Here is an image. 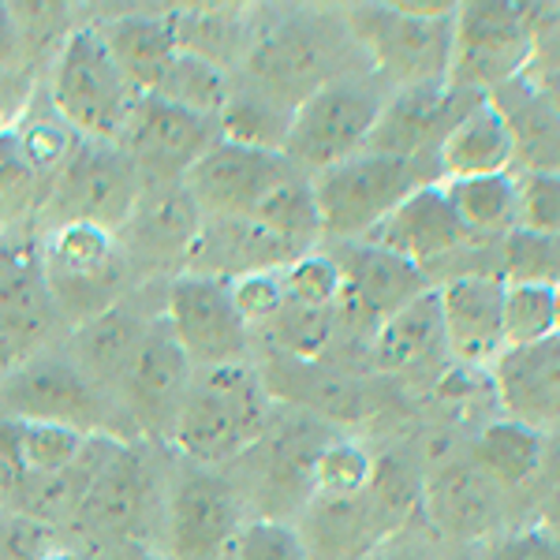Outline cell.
Segmentation results:
<instances>
[{
	"instance_id": "d6a6232c",
	"label": "cell",
	"mask_w": 560,
	"mask_h": 560,
	"mask_svg": "<svg viewBox=\"0 0 560 560\" xmlns=\"http://www.w3.org/2000/svg\"><path fill=\"white\" fill-rule=\"evenodd\" d=\"M493 102L509 116L516 135V161H527V173H560V116L541 102L530 75L497 90Z\"/></svg>"
},
{
	"instance_id": "7a4b0ae2",
	"label": "cell",
	"mask_w": 560,
	"mask_h": 560,
	"mask_svg": "<svg viewBox=\"0 0 560 560\" xmlns=\"http://www.w3.org/2000/svg\"><path fill=\"white\" fill-rule=\"evenodd\" d=\"M345 23L359 57L388 90L448 83L456 49L453 4H355Z\"/></svg>"
},
{
	"instance_id": "8d00e7d4",
	"label": "cell",
	"mask_w": 560,
	"mask_h": 560,
	"mask_svg": "<svg viewBox=\"0 0 560 560\" xmlns=\"http://www.w3.org/2000/svg\"><path fill=\"white\" fill-rule=\"evenodd\" d=\"M250 221H258L261 229L273 232L280 243H288V247L300 250V255L318 250V243L325 240L311 176H292L288 184H280L277 191L250 213Z\"/></svg>"
},
{
	"instance_id": "11a10c76",
	"label": "cell",
	"mask_w": 560,
	"mask_h": 560,
	"mask_svg": "<svg viewBox=\"0 0 560 560\" xmlns=\"http://www.w3.org/2000/svg\"><path fill=\"white\" fill-rule=\"evenodd\" d=\"M530 83L541 94V102H546L553 113L560 116V65H541L530 71Z\"/></svg>"
},
{
	"instance_id": "277c9868",
	"label": "cell",
	"mask_w": 560,
	"mask_h": 560,
	"mask_svg": "<svg viewBox=\"0 0 560 560\" xmlns=\"http://www.w3.org/2000/svg\"><path fill=\"white\" fill-rule=\"evenodd\" d=\"M538 4L509 0H475L456 8V49L448 68V86L478 97H493L516 79L530 75L538 42L553 15Z\"/></svg>"
},
{
	"instance_id": "f907efd6",
	"label": "cell",
	"mask_w": 560,
	"mask_h": 560,
	"mask_svg": "<svg viewBox=\"0 0 560 560\" xmlns=\"http://www.w3.org/2000/svg\"><path fill=\"white\" fill-rule=\"evenodd\" d=\"M232 300H236V311L243 314V322L250 329L266 325L273 314L284 306V277L280 269H266V273H250V277H240L232 280Z\"/></svg>"
},
{
	"instance_id": "db71d44e",
	"label": "cell",
	"mask_w": 560,
	"mask_h": 560,
	"mask_svg": "<svg viewBox=\"0 0 560 560\" xmlns=\"http://www.w3.org/2000/svg\"><path fill=\"white\" fill-rule=\"evenodd\" d=\"M23 34H20V23L12 15V4H0V79L8 75L23 57Z\"/></svg>"
},
{
	"instance_id": "816d5d0a",
	"label": "cell",
	"mask_w": 560,
	"mask_h": 560,
	"mask_svg": "<svg viewBox=\"0 0 560 560\" xmlns=\"http://www.w3.org/2000/svg\"><path fill=\"white\" fill-rule=\"evenodd\" d=\"M482 560H560V538L549 530H512L490 541V553Z\"/></svg>"
},
{
	"instance_id": "7c38bea8",
	"label": "cell",
	"mask_w": 560,
	"mask_h": 560,
	"mask_svg": "<svg viewBox=\"0 0 560 560\" xmlns=\"http://www.w3.org/2000/svg\"><path fill=\"white\" fill-rule=\"evenodd\" d=\"M217 142H221L217 120L187 113V108L165 102L158 94H142L135 97L116 147L131 158L142 184L161 187V184H184L187 173H191Z\"/></svg>"
},
{
	"instance_id": "7bdbcfd3",
	"label": "cell",
	"mask_w": 560,
	"mask_h": 560,
	"mask_svg": "<svg viewBox=\"0 0 560 560\" xmlns=\"http://www.w3.org/2000/svg\"><path fill=\"white\" fill-rule=\"evenodd\" d=\"M90 433L57 427V422H15V445H20L23 475H52L75 464Z\"/></svg>"
},
{
	"instance_id": "8fae6325",
	"label": "cell",
	"mask_w": 560,
	"mask_h": 560,
	"mask_svg": "<svg viewBox=\"0 0 560 560\" xmlns=\"http://www.w3.org/2000/svg\"><path fill=\"white\" fill-rule=\"evenodd\" d=\"M42 243L26 229L0 232V370L34 359L57 325Z\"/></svg>"
},
{
	"instance_id": "7402d4cb",
	"label": "cell",
	"mask_w": 560,
	"mask_h": 560,
	"mask_svg": "<svg viewBox=\"0 0 560 560\" xmlns=\"http://www.w3.org/2000/svg\"><path fill=\"white\" fill-rule=\"evenodd\" d=\"M370 243H382L385 250L408 258L411 266H419L430 277V269H438L441 261L456 258L464 247H471V236L459 224V217L453 210L445 195L441 179L415 187V191L385 217L382 229L370 236Z\"/></svg>"
},
{
	"instance_id": "680465c9",
	"label": "cell",
	"mask_w": 560,
	"mask_h": 560,
	"mask_svg": "<svg viewBox=\"0 0 560 560\" xmlns=\"http://www.w3.org/2000/svg\"><path fill=\"white\" fill-rule=\"evenodd\" d=\"M448 560H471V557H448Z\"/></svg>"
},
{
	"instance_id": "83f0119b",
	"label": "cell",
	"mask_w": 560,
	"mask_h": 560,
	"mask_svg": "<svg viewBox=\"0 0 560 560\" xmlns=\"http://www.w3.org/2000/svg\"><path fill=\"white\" fill-rule=\"evenodd\" d=\"M147 329H150L147 318H139L131 306L116 303V306H108L105 314L83 322L71 332L68 359L83 370V377L97 393L120 388L135 351H139L142 337H147Z\"/></svg>"
},
{
	"instance_id": "484cf974",
	"label": "cell",
	"mask_w": 560,
	"mask_h": 560,
	"mask_svg": "<svg viewBox=\"0 0 560 560\" xmlns=\"http://www.w3.org/2000/svg\"><path fill=\"white\" fill-rule=\"evenodd\" d=\"M295 258H303L300 250L280 243L250 217H206L184 273L240 280L266 269H288Z\"/></svg>"
},
{
	"instance_id": "603a6c76",
	"label": "cell",
	"mask_w": 560,
	"mask_h": 560,
	"mask_svg": "<svg viewBox=\"0 0 560 560\" xmlns=\"http://www.w3.org/2000/svg\"><path fill=\"white\" fill-rule=\"evenodd\" d=\"M504 284L497 273H459L438 288L445 345L467 366L497 363L504 345Z\"/></svg>"
},
{
	"instance_id": "44dd1931",
	"label": "cell",
	"mask_w": 560,
	"mask_h": 560,
	"mask_svg": "<svg viewBox=\"0 0 560 560\" xmlns=\"http://www.w3.org/2000/svg\"><path fill=\"white\" fill-rule=\"evenodd\" d=\"M422 516L438 538L493 541L504 527V490L475 467L471 453L427 471Z\"/></svg>"
},
{
	"instance_id": "5b68a950",
	"label": "cell",
	"mask_w": 560,
	"mask_h": 560,
	"mask_svg": "<svg viewBox=\"0 0 560 560\" xmlns=\"http://www.w3.org/2000/svg\"><path fill=\"white\" fill-rule=\"evenodd\" d=\"M388 90L374 71H348V75L325 83L318 94L292 113V131H288V161L303 176H318L325 168H337L366 150L374 135Z\"/></svg>"
},
{
	"instance_id": "f35d334b",
	"label": "cell",
	"mask_w": 560,
	"mask_h": 560,
	"mask_svg": "<svg viewBox=\"0 0 560 560\" xmlns=\"http://www.w3.org/2000/svg\"><path fill=\"white\" fill-rule=\"evenodd\" d=\"M266 337L269 351L277 359H292V363H318L337 337V311H322V306H303L284 300V306L258 325Z\"/></svg>"
},
{
	"instance_id": "5bb4252c",
	"label": "cell",
	"mask_w": 560,
	"mask_h": 560,
	"mask_svg": "<svg viewBox=\"0 0 560 560\" xmlns=\"http://www.w3.org/2000/svg\"><path fill=\"white\" fill-rule=\"evenodd\" d=\"M165 318L195 370L243 363L250 348V325L232 300V280L179 273L168 284Z\"/></svg>"
},
{
	"instance_id": "836d02e7",
	"label": "cell",
	"mask_w": 560,
	"mask_h": 560,
	"mask_svg": "<svg viewBox=\"0 0 560 560\" xmlns=\"http://www.w3.org/2000/svg\"><path fill=\"white\" fill-rule=\"evenodd\" d=\"M422 497H427V471L411 456L385 453L374 459V475H370L366 486V509L382 541L427 520L422 516Z\"/></svg>"
},
{
	"instance_id": "ac0fdd59",
	"label": "cell",
	"mask_w": 560,
	"mask_h": 560,
	"mask_svg": "<svg viewBox=\"0 0 560 560\" xmlns=\"http://www.w3.org/2000/svg\"><path fill=\"white\" fill-rule=\"evenodd\" d=\"M191 377H195L191 359L179 348L165 314H158L120 382V396L128 404L135 427L142 433H153V438H173V427L179 419V408H184L187 388H191Z\"/></svg>"
},
{
	"instance_id": "ffe728a7",
	"label": "cell",
	"mask_w": 560,
	"mask_h": 560,
	"mask_svg": "<svg viewBox=\"0 0 560 560\" xmlns=\"http://www.w3.org/2000/svg\"><path fill=\"white\" fill-rule=\"evenodd\" d=\"M153 493H158V482H153L147 448L124 441L120 453L108 459V467L90 486L71 523L79 535L97 546L139 541L153 516Z\"/></svg>"
},
{
	"instance_id": "b9f144b4",
	"label": "cell",
	"mask_w": 560,
	"mask_h": 560,
	"mask_svg": "<svg viewBox=\"0 0 560 560\" xmlns=\"http://www.w3.org/2000/svg\"><path fill=\"white\" fill-rule=\"evenodd\" d=\"M497 277L504 284H541L560 288V240L535 236L527 229H516L501 240V269Z\"/></svg>"
},
{
	"instance_id": "1f68e13d",
	"label": "cell",
	"mask_w": 560,
	"mask_h": 560,
	"mask_svg": "<svg viewBox=\"0 0 560 560\" xmlns=\"http://www.w3.org/2000/svg\"><path fill=\"white\" fill-rule=\"evenodd\" d=\"M471 459L493 486L512 493L538 475L546 459V433L523 427L516 419H493L475 433Z\"/></svg>"
},
{
	"instance_id": "6f0895ef",
	"label": "cell",
	"mask_w": 560,
	"mask_h": 560,
	"mask_svg": "<svg viewBox=\"0 0 560 560\" xmlns=\"http://www.w3.org/2000/svg\"><path fill=\"white\" fill-rule=\"evenodd\" d=\"M557 325H560V288H557Z\"/></svg>"
},
{
	"instance_id": "74e56055",
	"label": "cell",
	"mask_w": 560,
	"mask_h": 560,
	"mask_svg": "<svg viewBox=\"0 0 560 560\" xmlns=\"http://www.w3.org/2000/svg\"><path fill=\"white\" fill-rule=\"evenodd\" d=\"M176 42L179 52H191L210 65L224 68L247 57V20L229 8H191V12H176Z\"/></svg>"
},
{
	"instance_id": "f1b7e54d",
	"label": "cell",
	"mask_w": 560,
	"mask_h": 560,
	"mask_svg": "<svg viewBox=\"0 0 560 560\" xmlns=\"http://www.w3.org/2000/svg\"><path fill=\"white\" fill-rule=\"evenodd\" d=\"M105 45L120 68L124 83L135 97L153 94L161 79L168 75L173 60L179 57L176 42V12L173 15H120L102 26Z\"/></svg>"
},
{
	"instance_id": "4dcf8cb0",
	"label": "cell",
	"mask_w": 560,
	"mask_h": 560,
	"mask_svg": "<svg viewBox=\"0 0 560 560\" xmlns=\"http://www.w3.org/2000/svg\"><path fill=\"white\" fill-rule=\"evenodd\" d=\"M374 363L385 374H415L427 363L448 351L445 345V322H441V300L438 288H430L427 295H419L408 311H400L396 318H388L382 329L374 332Z\"/></svg>"
},
{
	"instance_id": "8992f818",
	"label": "cell",
	"mask_w": 560,
	"mask_h": 560,
	"mask_svg": "<svg viewBox=\"0 0 560 560\" xmlns=\"http://www.w3.org/2000/svg\"><path fill=\"white\" fill-rule=\"evenodd\" d=\"M318 198L325 240L355 243L370 240L385 224V217L408 198L415 187L430 184L422 161H400L385 153H355L337 168L311 176Z\"/></svg>"
},
{
	"instance_id": "9a60e30c",
	"label": "cell",
	"mask_w": 560,
	"mask_h": 560,
	"mask_svg": "<svg viewBox=\"0 0 560 560\" xmlns=\"http://www.w3.org/2000/svg\"><path fill=\"white\" fill-rule=\"evenodd\" d=\"M243 527L240 486L217 467L187 464L168 497V557L224 560Z\"/></svg>"
},
{
	"instance_id": "4fadbf2b",
	"label": "cell",
	"mask_w": 560,
	"mask_h": 560,
	"mask_svg": "<svg viewBox=\"0 0 560 560\" xmlns=\"http://www.w3.org/2000/svg\"><path fill=\"white\" fill-rule=\"evenodd\" d=\"M0 419L105 433V400L68 355L38 351L0 377Z\"/></svg>"
},
{
	"instance_id": "d6986e66",
	"label": "cell",
	"mask_w": 560,
	"mask_h": 560,
	"mask_svg": "<svg viewBox=\"0 0 560 560\" xmlns=\"http://www.w3.org/2000/svg\"><path fill=\"white\" fill-rule=\"evenodd\" d=\"M292 176H303L288 153H266L217 142L187 173L184 187L191 191L202 217H250Z\"/></svg>"
},
{
	"instance_id": "cb8c5ba5",
	"label": "cell",
	"mask_w": 560,
	"mask_h": 560,
	"mask_svg": "<svg viewBox=\"0 0 560 560\" xmlns=\"http://www.w3.org/2000/svg\"><path fill=\"white\" fill-rule=\"evenodd\" d=\"M202 221L206 217L184 184L147 187L131 221L116 232V243H120L124 258L147 261V266H168L173 258L187 266Z\"/></svg>"
},
{
	"instance_id": "4316f807",
	"label": "cell",
	"mask_w": 560,
	"mask_h": 560,
	"mask_svg": "<svg viewBox=\"0 0 560 560\" xmlns=\"http://www.w3.org/2000/svg\"><path fill=\"white\" fill-rule=\"evenodd\" d=\"M516 165V135L493 97H482L438 150L441 179L509 176Z\"/></svg>"
},
{
	"instance_id": "9f6ffc18",
	"label": "cell",
	"mask_w": 560,
	"mask_h": 560,
	"mask_svg": "<svg viewBox=\"0 0 560 560\" xmlns=\"http://www.w3.org/2000/svg\"><path fill=\"white\" fill-rule=\"evenodd\" d=\"M45 560H86V557H79L75 549H65V546H57V549H52V553L45 557Z\"/></svg>"
},
{
	"instance_id": "681fc988",
	"label": "cell",
	"mask_w": 560,
	"mask_h": 560,
	"mask_svg": "<svg viewBox=\"0 0 560 560\" xmlns=\"http://www.w3.org/2000/svg\"><path fill=\"white\" fill-rule=\"evenodd\" d=\"M57 546V527L0 509V560H45Z\"/></svg>"
},
{
	"instance_id": "f5cc1de1",
	"label": "cell",
	"mask_w": 560,
	"mask_h": 560,
	"mask_svg": "<svg viewBox=\"0 0 560 560\" xmlns=\"http://www.w3.org/2000/svg\"><path fill=\"white\" fill-rule=\"evenodd\" d=\"M363 560H445L441 557L438 535L427 527V523H415V527L400 530V535L385 538L374 553H366Z\"/></svg>"
},
{
	"instance_id": "52a82bcc",
	"label": "cell",
	"mask_w": 560,
	"mask_h": 560,
	"mask_svg": "<svg viewBox=\"0 0 560 560\" xmlns=\"http://www.w3.org/2000/svg\"><path fill=\"white\" fill-rule=\"evenodd\" d=\"M135 105L131 86L124 83L102 26H79L60 42L52 65V108L83 139L120 142Z\"/></svg>"
},
{
	"instance_id": "e0dca14e",
	"label": "cell",
	"mask_w": 560,
	"mask_h": 560,
	"mask_svg": "<svg viewBox=\"0 0 560 560\" xmlns=\"http://www.w3.org/2000/svg\"><path fill=\"white\" fill-rule=\"evenodd\" d=\"M482 102L478 94L456 90L448 83H427L393 90L382 108L374 135H370L366 150L385 153V158L400 161H433L438 165L441 142L453 135V128L464 120L471 108Z\"/></svg>"
},
{
	"instance_id": "30bf717a",
	"label": "cell",
	"mask_w": 560,
	"mask_h": 560,
	"mask_svg": "<svg viewBox=\"0 0 560 560\" xmlns=\"http://www.w3.org/2000/svg\"><path fill=\"white\" fill-rule=\"evenodd\" d=\"M332 433L311 415H273L261 438L236 464H247V486L258 504H266L269 520H284L288 512H303L314 497V467Z\"/></svg>"
},
{
	"instance_id": "f6af8a7d",
	"label": "cell",
	"mask_w": 560,
	"mask_h": 560,
	"mask_svg": "<svg viewBox=\"0 0 560 560\" xmlns=\"http://www.w3.org/2000/svg\"><path fill=\"white\" fill-rule=\"evenodd\" d=\"M284 277V295L292 303L303 306H322V311H337L340 292H345V277L329 250H311V255L295 258L288 269H280Z\"/></svg>"
},
{
	"instance_id": "3957f363",
	"label": "cell",
	"mask_w": 560,
	"mask_h": 560,
	"mask_svg": "<svg viewBox=\"0 0 560 560\" xmlns=\"http://www.w3.org/2000/svg\"><path fill=\"white\" fill-rule=\"evenodd\" d=\"M266 377L247 363L195 370L173 427V445L198 467L236 464L269 427Z\"/></svg>"
},
{
	"instance_id": "2e32d148",
	"label": "cell",
	"mask_w": 560,
	"mask_h": 560,
	"mask_svg": "<svg viewBox=\"0 0 560 560\" xmlns=\"http://www.w3.org/2000/svg\"><path fill=\"white\" fill-rule=\"evenodd\" d=\"M332 258H337L340 277H345L337 322L355 318L359 325H370L374 332L433 288L430 277L419 266H411L408 258L385 250L382 243H370V240L340 243L332 250Z\"/></svg>"
},
{
	"instance_id": "ee69618b",
	"label": "cell",
	"mask_w": 560,
	"mask_h": 560,
	"mask_svg": "<svg viewBox=\"0 0 560 560\" xmlns=\"http://www.w3.org/2000/svg\"><path fill=\"white\" fill-rule=\"evenodd\" d=\"M374 475V456L359 441L332 438L314 467V497H359Z\"/></svg>"
},
{
	"instance_id": "e575fe53",
	"label": "cell",
	"mask_w": 560,
	"mask_h": 560,
	"mask_svg": "<svg viewBox=\"0 0 560 560\" xmlns=\"http://www.w3.org/2000/svg\"><path fill=\"white\" fill-rule=\"evenodd\" d=\"M459 224L471 240H504L520 229V184L516 176L441 179Z\"/></svg>"
},
{
	"instance_id": "d590c367",
	"label": "cell",
	"mask_w": 560,
	"mask_h": 560,
	"mask_svg": "<svg viewBox=\"0 0 560 560\" xmlns=\"http://www.w3.org/2000/svg\"><path fill=\"white\" fill-rule=\"evenodd\" d=\"M288 131H292V113L250 86H232L229 105L217 116V135H221V142H232V147L284 153Z\"/></svg>"
},
{
	"instance_id": "ab89813d",
	"label": "cell",
	"mask_w": 560,
	"mask_h": 560,
	"mask_svg": "<svg viewBox=\"0 0 560 560\" xmlns=\"http://www.w3.org/2000/svg\"><path fill=\"white\" fill-rule=\"evenodd\" d=\"M153 94L187 108V113H195V116L217 120L221 108L229 105V97H232V79H229V71L210 65V60L179 52L173 60V68H168V75L161 79V86L153 90Z\"/></svg>"
},
{
	"instance_id": "6da1fadb",
	"label": "cell",
	"mask_w": 560,
	"mask_h": 560,
	"mask_svg": "<svg viewBox=\"0 0 560 560\" xmlns=\"http://www.w3.org/2000/svg\"><path fill=\"white\" fill-rule=\"evenodd\" d=\"M355 49L345 15L329 12H292L269 23L243 57V79L261 97L295 113L306 97L318 94L325 83L348 75V60Z\"/></svg>"
},
{
	"instance_id": "c3c4849f",
	"label": "cell",
	"mask_w": 560,
	"mask_h": 560,
	"mask_svg": "<svg viewBox=\"0 0 560 560\" xmlns=\"http://www.w3.org/2000/svg\"><path fill=\"white\" fill-rule=\"evenodd\" d=\"M20 147H23V158H26V165H31V173L52 179L65 168V161L71 158V150H75L79 142L65 120L60 124L34 120L31 128L20 131Z\"/></svg>"
},
{
	"instance_id": "bcb514c9",
	"label": "cell",
	"mask_w": 560,
	"mask_h": 560,
	"mask_svg": "<svg viewBox=\"0 0 560 560\" xmlns=\"http://www.w3.org/2000/svg\"><path fill=\"white\" fill-rule=\"evenodd\" d=\"M232 560H311V549L292 520L258 516L240 527Z\"/></svg>"
},
{
	"instance_id": "9c48e42d",
	"label": "cell",
	"mask_w": 560,
	"mask_h": 560,
	"mask_svg": "<svg viewBox=\"0 0 560 560\" xmlns=\"http://www.w3.org/2000/svg\"><path fill=\"white\" fill-rule=\"evenodd\" d=\"M42 258L57 314L75 329L116 306V295L128 277V258L113 232L94 229V224L49 229L42 243Z\"/></svg>"
},
{
	"instance_id": "60d3db41",
	"label": "cell",
	"mask_w": 560,
	"mask_h": 560,
	"mask_svg": "<svg viewBox=\"0 0 560 560\" xmlns=\"http://www.w3.org/2000/svg\"><path fill=\"white\" fill-rule=\"evenodd\" d=\"M557 288L509 284L504 292V345L527 348L557 337Z\"/></svg>"
},
{
	"instance_id": "d4e9b609",
	"label": "cell",
	"mask_w": 560,
	"mask_h": 560,
	"mask_svg": "<svg viewBox=\"0 0 560 560\" xmlns=\"http://www.w3.org/2000/svg\"><path fill=\"white\" fill-rule=\"evenodd\" d=\"M493 396L504 419L546 433L560 427V332L527 348H504L493 363Z\"/></svg>"
},
{
	"instance_id": "f546056e",
	"label": "cell",
	"mask_w": 560,
	"mask_h": 560,
	"mask_svg": "<svg viewBox=\"0 0 560 560\" xmlns=\"http://www.w3.org/2000/svg\"><path fill=\"white\" fill-rule=\"evenodd\" d=\"M300 530L306 549H311V560H363L382 546V535H377L366 509V493L311 497Z\"/></svg>"
},
{
	"instance_id": "7dc6e473",
	"label": "cell",
	"mask_w": 560,
	"mask_h": 560,
	"mask_svg": "<svg viewBox=\"0 0 560 560\" xmlns=\"http://www.w3.org/2000/svg\"><path fill=\"white\" fill-rule=\"evenodd\" d=\"M520 229L560 240V173H523L520 179Z\"/></svg>"
},
{
	"instance_id": "ba28073f",
	"label": "cell",
	"mask_w": 560,
	"mask_h": 560,
	"mask_svg": "<svg viewBox=\"0 0 560 560\" xmlns=\"http://www.w3.org/2000/svg\"><path fill=\"white\" fill-rule=\"evenodd\" d=\"M142 191H147V184H142L139 168L116 142L79 139L65 168L49 184L45 221H49V229L94 224V229L116 236L131 221Z\"/></svg>"
}]
</instances>
